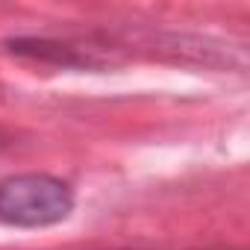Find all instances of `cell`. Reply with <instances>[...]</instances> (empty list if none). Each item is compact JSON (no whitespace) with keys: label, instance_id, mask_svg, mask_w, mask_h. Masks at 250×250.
<instances>
[{"label":"cell","instance_id":"cell-1","mask_svg":"<svg viewBox=\"0 0 250 250\" xmlns=\"http://www.w3.org/2000/svg\"><path fill=\"white\" fill-rule=\"evenodd\" d=\"M74 212V191L50 174H12L0 180V224L9 227H53Z\"/></svg>","mask_w":250,"mask_h":250},{"label":"cell","instance_id":"cell-2","mask_svg":"<svg viewBox=\"0 0 250 250\" xmlns=\"http://www.w3.org/2000/svg\"><path fill=\"white\" fill-rule=\"evenodd\" d=\"M9 53L21 56V59H36L44 65H59V68H100L103 62H97L88 50L74 47L68 42H56V39H33V36H21L6 42Z\"/></svg>","mask_w":250,"mask_h":250},{"label":"cell","instance_id":"cell-3","mask_svg":"<svg viewBox=\"0 0 250 250\" xmlns=\"http://www.w3.org/2000/svg\"><path fill=\"white\" fill-rule=\"evenodd\" d=\"M9 147H12V136H9L6 130H0V153L9 150Z\"/></svg>","mask_w":250,"mask_h":250}]
</instances>
